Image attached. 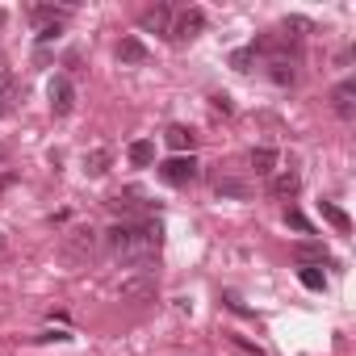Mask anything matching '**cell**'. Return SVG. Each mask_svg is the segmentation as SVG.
Wrapping results in <instances>:
<instances>
[{"mask_svg": "<svg viewBox=\"0 0 356 356\" xmlns=\"http://www.w3.org/2000/svg\"><path fill=\"white\" fill-rule=\"evenodd\" d=\"M159 243H163V227L159 222H118L109 231L113 260L126 264V268H138V273L151 268V260L159 256Z\"/></svg>", "mask_w": 356, "mask_h": 356, "instance_id": "obj_1", "label": "cell"}, {"mask_svg": "<svg viewBox=\"0 0 356 356\" xmlns=\"http://www.w3.org/2000/svg\"><path fill=\"white\" fill-rule=\"evenodd\" d=\"M155 172H159V181H163V185L185 189V185L197 181V159H193V155H172V159H163Z\"/></svg>", "mask_w": 356, "mask_h": 356, "instance_id": "obj_2", "label": "cell"}, {"mask_svg": "<svg viewBox=\"0 0 356 356\" xmlns=\"http://www.w3.org/2000/svg\"><path fill=\"white\" fill-rule=\"evenodd\" d=\"M47 97H51V113H55V118H67V113L76 109V84H72L67 76H55V80L47 84Z\"/></svg>", "mask_w": 356, "mask_h": 356, "instance_id": "obj_3", "label": "cell"}, {"mask_svg": "<svg viewBox=\"0 0 356 356\" xmlns=\"http://www.w3.org/2000/svg\"><path fill=\"white\" fill-rule=\"evenodd\" d=\"M202 30H206V13H202V9H185L181 17L172 22L168 38H172V42H193V38H197Z\"/></svg>", "mask_w": 356, "mask_h": 356, "instance_id": "obj_4", "label": "cell"}, {"mask_svg": "<svg viewBox=\"0 0 356 356\" xmlns=\"http://www.w3.org/2000/svg\"><path fill=\"white\" fill-rule=\"evenodd\" d=\"M298 189H302V176H298L293 168H285V172H273V181H268V197H277V202H289V197H298Z\"/></svg>", "mask_w": 356, "mask_h": 356, "instance_id": "obj_5", "label": "cell"}, {"mask_svg": "<svg viewBox=\"0 0 356 356\" xmlns=\"http://www.w3.org/2000/svg\"><path fill=\"white\" fill-rule=\"evenodd\" d=\"M331 109H335V118H343V122L356 118V80H343V84L331 92Z\"/></svg>", "mask_w": 356, "mask_h": 356, "instance_id": "obj_6", "label": "cell"}, {"mask_svg": "<svg viewBox=\"0 0 356 356\" xmlns=\"http://www.w3.org/2000/svg\"><path fill=\"white\" fill-rule=\"evenodd\" d=\"M72 17V9H55V5H30V22L38 30H51V26H63Z\"/></svg>", "mask_w": 356, "mask_h": 356, "instance_id": "obj_7", "label": "cell"}, {"mask_svg": "<svg viewBox=\"0 0 356 356\" xmlns=\"http://www.w3.org/2000/svg\"><path fill=\"white\" fill-rule=\"evenodd\" d=\"M138 26H143L147 34H168V30H172V9H168V5H155V9H143V17H138Z\"/></svg>", "mask_w": 356, "mask_h": 356, "instance_id": "obj_8", "label": "cell"}, {"mask_svg": "<svg viewBox=\"0 0 356 356\" xmlns=\"http://www.w3.org/2000/svg\"><path fill=\"white\" fill-rule=\"evenodd\" d=\"M293 260H298V264H310V268H323L331 256H327V248H323V243L302 239V243H293Z\"/></svg>", "mask_w": 356, "mask_h": 356, "instance_id": "obj_9", "label": "cell"}, {"mask_svg": "<svg viewBox=\"0 0 356 356\" xmlns=\"http://www.w3.org/2000/svg\"><path fill=\"white\" fill-rule=\"evenodd\" d=\"M163 143L176 151V155H185V151H193V143H197V134L189 130V126H168L163 130Z\"/></svg>", "mask_w": 356, "mask_h": 356, "instance_id": "obj_10", "label": "cell"}, {"mask_svg": "<svg viewBox=\"0 0 356 356\" xmlns=\"http://www.w3.org/2000/svg\"><path fill=\"white\" fill-rule=\"evenodd\" d=\"M147 59H151V51L143 47V38L130 34V38L118 42V63H147Z\"/></svg>", "mask_w": 356, "mask_h": 356, "instance_id": "obj_11", "label": "cell"}, {"mask_svg": "<svg viewBox=\"0 0 356 356\" xmlns=\"http://www.w3.org/2000/svg\"><path fill=\"white\" fill-rule=\"evenodd\" d=\"M92 248H97V231H92V227H88V231H72V235H67V256H72V260L92 256Z\"/></svg>", "mask_w": 356, "mask_h": 356, "instance_id": "obj_12", "label": "cell"}, {"mask_svg": "<svg viewBox=\"0 0 356 356\" xmlns=\"http://www.w3.org/2000/svg\"><path fill=\"white\" fill-rule=\"evenodd\" d=\"M122 298H155V277L151 273H138L134 281H122Z\"/></svg>", "mask_w": 356, "mask_h": 356, "instance_id": "obj_13", "label": "cell"}, {"mask_svg": "<svg viewBox=\"0 0 356 356\" xmlns=\"http://www.w3.org/2000/svg\"><path fill=\"white\" fill-rule=\"evenodd\" d=\"M126 159H130L134 168H151V163H155V143H151V138H134L130 151H126Z\"/></svg>", "mask_w": 356, "mask_h": 356, "instance_id": "obj_14", "label": "cell"}, {"mask_svg": "<svg viewBox=\"0 0 356 356\" xmlns=\"http://www.w3.org/2000/svg\"><path fill=\"white\" fill-rule=\"evenodd\" d=\"M252 172L256 176H273L277 172V151L273 147H256L252 151Z\"/></svg>", "mask_w": 356, "mask_h": 356, "instance_id": "obj_15", "label": "cell"}, {"mask_svg": "<svg viewBox=\"0 0 356 356\" xmlns=\"http://www.w3.org/2000/svg\"><path fill=\"white\" fill-rule=\"evenodd\" d=\"M318 214H323V218H327V222H331L339 235H348V231H352V218H348V214H343L335 202H318Z\"/></svg>", "mask_w": 356, "mask_h": 356, "instance_id": "obj_16", "label": "cell"}, {"mask_svg": "<svg viewBox=\"0 0 356 356\" xmlns=\"http://www.w3.org/2000/svg\"><path fill=\"white\" fill-rule=\"evenodd\" d=\"M214 193H218V197H235V202H248V197H252V189H248L243 181H218Z\"/></svg>", "mask_w": 356, "mask_h": 356, "instance_id": "obj_17", "label": "cell"}, {"mask_svg": "<svg viewBox=\"0 0 356 356\" xmlns=\"http://www.w3.org/2000/svg\"><path fill=\"white\" fill-rule=\"evenodd\" d=\"M268 76H273V84H293V63L277 55V59L268 63Z\"/></svg>", "mask_w": 356, "mask_h": 356, "instance_id": "obj_18", "label": "cell"}, {"mask_svg": "<svg viewBox=\"0 0 356 356\" xmlns=\"http://www.w3.org/2000/svg\"><path fill=\"white\" fill-rule=\"evenodd\" d=\"M298 281H302L306 289H314V293H318V289H327V277H323V268H310V264H302V268H298Z\"/></svg>", "mask_w": 356, "mask_h": 356, "instance_id": "obj_19", "label": "cell"}, {"mask_svg": "<svg viewBox=\"0 0 356 356\" xmlns=\"http://www.w3.org/2000/svg\"><path fill=\"white\" fill-rule=\"evenodd\" d=\"M84 172H88V176H105V172H109V151H92V155H84Z\"/></svg>", "mask_w": 356, "mask_h": 356, "instance_id": "obj_20", "label": "cell"}, {"mask_svg": "<svg viewBox=\"0 0 356 356\" xmlns=\"http://www.w3.org/2000/svg\"><path fill=\"white\" fill-rule=\"evenodd\" d=\"M256 55H260V51H256V42H252V47H243V51H235V55H231V63H235L239 72H252V59H256Z\"/></svg>", "mask_w": 356, "mask_h": 356, "instance_id": "obj_21", "label": "cell"}, {"mask_svg": "<svg viewBox=\"0 0 356 356\" xmlns=\"http://www.w3.org/2000/svg\"><path fill=\"white\" fill-rule=\"evenodd\" d=\"M285 222H289L293 231H302V235H314V227H310V218H306L302 210H285Z\"/></svg>", "mask_w": 356, "mask_h": 356, "instance_id": "obj_22", "label": "cell"}, {"mask_svg": "<svg viewBox=\"0 0 356 356\" xmlns=\"http://www.w3.org/2000/svg\"><path fill=\"white\" fill-rule=\"evenodd\" d=\"M34 339H42V343H51V339H72L67 331H59V327H47L42 335H34Z\"/></svg>", "mask_w": 356, "mask_h": 356, "instance_id": "obj_23", "label": "cell"}, {"mask_svg": "<svg viewBox=\"0 0 356 356\" xmlns=\"http://www.w3.org/2000/svg\"><path fill=\"white\" fill-rule=\"evenodd\" d=\"M231 343H235V348H243L248 356H264V348H256V343H248V339H239V335H231Z\"/></svg>", "mask_w": 356, "mask_h": 356, "instance_id": "obj_24", "label": "cell"}, {"mask_svg": "<svg viewBox=\"0 0 356 356\" xmlns=\"http://www.w3.org/2000/svg\"><path fill=\"white\" fill-rule=\"evenodd\" d=\"M0 159H5V147H0Z\"/></svg>", "mask_w": 356, "mask_h": 356, "instance_id": "obj_25", "label": "cell"}]
</instances>
